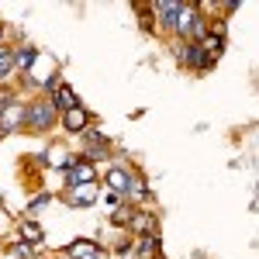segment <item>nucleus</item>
Returning <instances> with one entry per match:
<instances>
[{"label": "nucleus", "mask_w": 259, "mask_h": 259, "mask_svg": "<svg viewBox=\"0 0 259 259\" xmlns=\"http://www.w3.org/2000/svg\"><path fill=\"white\" fill-rule=\"evenodd\" d=\"M173 31H177V35H183L187 41H200L207 31H211V21L204 18V11H200L197 4H183Z\"/></svg>", "instance_id": "1"}, {"label": "nucleus", "mask_w": 259, "mask_h": 259, "mask_svg": "<svg viewBox=\"0 0 259 259\" xmlns=\"http://www.w3.org/2000/svg\"><path fill=\"white\" fill-rule=\"evenodd\" d=\"M56 118H59V111L52 107V100H35V104L24 107V128H28L31 135L49 132V128L56 124Z\"/></svg>", "instance_id": "2"}, {"label": "nucleus", "mask_w": 259, "mask_h": 259, "mask_svg": "<svg viewBox=\"0 0 259 259\" xmlns=\"http://www.w3.org/2000/svg\"><path fill=\"white\" fill-rule=\"evenodd\" d=\"M177 59L187 66V69H194V73H207L211 66H214V59L200 49L197 41H183V45H177Z\"/></svg>", "instance_id": "3"}, {"label": "nucleus", "mask_w": 259, "mask_h": 259, "mask_svg": "<svg viewBox=\"0 0 259 259\" xmlns=\"http://www.w3.org/2000/svg\"><path fill=\"white\" fill-rule=\"evenodd\" d=\"M66 259H104V249H100V242L94 239H76L73 245H66Z\"/></svg>", "instance_id": "4"}, {"label": "nucleus", "mask_w": 259, "mask_h": 259, "mask_svg": "<svg viewBox=\"0 0 259 259\" xmlns=\"http://www.w3.org/2000/svg\"><path fill=\"white\" fill-rule=\"evenodd\" d=\"M66 169H69V187H80V183H94V162H87L83 156H73V159L66 162Z\"/></svg>", "instance_id": "5"}, {"label": "nucleus", "mask_w": 259, "mask_h": 259, "mask_svg": "<svg viewBox=\"0 0 259 259\" xmlns=\"http://www.w3.org/2000/svg\"><path fill=\"white\" fill-rule=\"evenodd\" d=\"M21 124H24V104L11 100L7 107H0V135H11Z\"/></svg>", "instance_id": "6"}, {"label": "nucleus", "mask_w": 259, "mask_h": 259, "mask_svg": "<svg viewBox=\"0 0 259 259\" xmlns=\"http://www.w3.org/2000/svg\"><path fill=\"white\" fill-rule=\"evenodd\" d=\"M97 197H100V187H97V183H80V187H69L66 204H73V207H90Z\"/></svg>", "instance_id": "7"}, {"label": "nucleus", "mask_w": 259, "mask_h": 259, "mask_svg": "<svg viewBox=\"0 0 259 259\" xmlns=\"http://www.w3.org/2000/svg\"><path fill=\"white\" fill-rule=\"evenodd\" d=\"M104 187H111V194H114V197H118V194L128 197V190H132V173H128V169H121V166H114V169H107Z\"/></svg>", "instance_id": "8"}, {"label": "nucleus", "mask_w": 259, "mask_h": 259, "mask_svg": "<svg viewBox=\"0 0 259 259\" xmlns=\"http://www.w3.org/2000/svg\"><path fill=\"white\" fill-rule=\"evenodd\" d=\"M180 7H183V4L162 0V4H156V7H152V14L159 18V24L166 28V31H173V28H177V18H180Z\"/></svg>", "instance_id": "9"}, {"label": "nucleus", "mask_w": 259, "mask_h": 259, "mask_svg": "<svg viewBox=\"0 0 259 259\" xmlns=\"http://www.w3.org/2000/svg\"><path fill=\"white\" fill-rule=\"evenodd\" d=\"M62 128H66V132H73V135H83V132L90 128V114H87L83 107H73V111H66V114H62Z\"/></svg>", "instance_id": "10"}, {"label": "nucleus", "mask_w": 259, "mask_h": 259, "mask_svg": "<svg viewBox=\"0 0 259 259\" xmlns=\"http://www.w3.org/2000/svg\"><path fill=\"white\" fill-rule=\"evenodd\" d=\"M52 107L66 114V111H73V107H80V97H76V94H73V90H69L66 83H59V87L52 90Z\"/></svg>", "instance_id": "11"}, {"label": "nucleus", "mask_w": 259, "mask_h": 259, "mask_svg": "<svg viewBox=\"0 0 259 259\" xmlns=\"http://www.w3.org/2000/svg\"><path fill=\"white\" fill-rule=\"evenodd\" d=\"M18 235L24 239V245H35V242H41V239H45L41 225H35V221H21V225H18Z\"/></svg>", "instance_id": "12"}, {"label": "nucleus", "mask_w": 259, "mask_h": 259, "mask_svg": "<svg viewBox=\"0 0 259 259\" xmlns=\"http://www.w3.org/2000/svg\"><path fill=\"white\" fill-rule=\"evenodd\" d=\"M132 252H135V256H159V239H156V235H142L139 239V245H132Z\"/></svg>", "instance_id": "13"}, {"label": "nucleus", "mask_w": 259, "mask_h": 259, "mask_svg": "<svg viewBox=\"0 0 259 259\" xmlns=\"http://www.w3.org/2000/svg\"><path fill=\"white\" fill-rule=\"evenodd\" d=\"M128 225H132V232H149V228L156 225V218H152V214H142V211H135Z\"/></svg>", "instance_id": "14"}, {"label": "nucleus", "mask_w": 259, "mask_h": 259, "mask_svg": "<svg viewBox=\"0 0 259 259\" xmlns=\"http://www.w3.org/2000/svg\"><path fill=\"white\" fill-rule=\"evenodd\" d=\"M14 69V49H7V45H0V80L7 76Z\"/></svg>", "instance_id": "15"}, {"label": "nucleus", "mask_w": 259, "mask_h": 259, "mask_svg": "<svg viewBox=\"0 0 259 259\" xmlns=\"http://www.w3.org/2000/svg\"><path fill=\"white\" fill-rule=\"evenodd\" d=\"M35 59H38V49H21V56L14 52V66H21V69H28Z\"/></svg>", "instance_id": "16"}, {"label": "nucleus", "mask_w": 259, "mask_h": 259, "mask_svg": "<svg viewBox=\"0 0 259 259\" xmlns=\"http://www.w3.org/2000/svg\"><path fill=\"white\" fill-rule=\"evenodd\" d=\"M49 200H52V194H38V197H35L31 204H28V214H35V211H41V207H45Z\"/></svg>", "instance_id": "17"}, {"label": "nucleus", "mask_w": 259, "mask_h": 259, "mask_svg": "<svg viewBox=\"0 0 259 259\" xmlns=\"http://www.w3.org/2000/svg\"><path fill=\"white\" fill-rule=\"evenodd\" d=\"M114 252H118V256H124V252H132V242L124 239V242H121V245H114Z\"/></svg>", "instance_id": "18"}, {"label": "nucleus", "mask_w": 259, "mask_h": 259, "mask_svg": "<svg viewBox=\"0 0 259 259\" xmlns=\"http://www.w3.org/2000/svg\"><path fill=\"white\" fill-rule=\"evenodd\" d=\"M0 38H4V24H0Z\"/></svg>", "instance_id": "19"}, {"label": "nucleus", "mask_w": 259, "mask_h": 259, "mask_svg": "<svg viewBox=\"0 0 259 259\" xmlns=\"http://www.w3.org/2000/svg\"><path fill=\"white\" fill-rule=\"evenodd\" d=\"M59 259H66V256H59Z\"/></svg>", "instance_id": "20"}]
</instances>
